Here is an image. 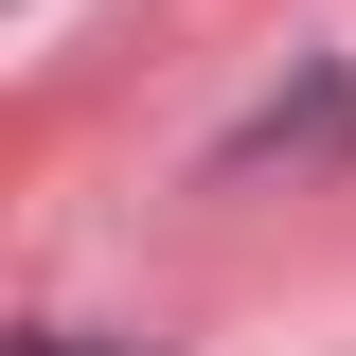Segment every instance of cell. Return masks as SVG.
Returning a JSON list of instances; mask_svg holds the SVG:
<instances>
[{
  "instance_id": "cell-1",
  "label": "cell",
  "mask_w": 356,
  "mask_h": 356,
  "mask_svg": "<svg viewBox=\"0 0 356 356\" xmlns=\"http://www.w3.org/2000/svg\"><path fill=\"white\" fill-rule=\"evenodd\" d=\"M18 356H107V339H18Z\"/></svg>"
}]
</instances>
